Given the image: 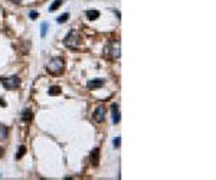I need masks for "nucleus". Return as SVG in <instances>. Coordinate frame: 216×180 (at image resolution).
<instances>
[{"mask_svg": "<svg viewBox=\"0 0 216 180\" xmlns=\"http://www.w3.org/2000/svg\"><path fill=\"white\" fill-rule=\"evenodd\" d=\"M63 66H65V63H63L62 58H54L50 59V62L48 63V71L52 75H59V74H62Z\"/></svg>", "mask_w": 216, "mask_h": 180, "instance_id": "f257e3e1", "label": "nucleus"}, {"mask_svg": "<svg viewBox=\"0 0 216 180\" xmlns=\"http://www.w3.org/2000/svg\"><path fill=\"white\" fill-rule=\"evenodd\" d=\"M2 84L6 89H17L20 87V79L17 76H7V78H2Z\"/></svg>", "mask_w": 216, "mask_h": 180, "instance_id": "f03ea898", "label": "nucleus"}, {"mask_svg": "<svg viewBox=\"0 0 216 180\" xmlns=\"http://www.w3.org/2000/svg\"><path fill=\"white\" fill-rule=\"evenodd\" d=\"M92 118H94V121L95 122H102L105 120V107L100 105V107H97L94 114H92Z\"/></svg>", "mask_w": 216, "mask_h": 180, "instance_id": "7ed1b4c3", "label": "nucleus"}, {"mask_svg": "<svg viewBox=\"0 0 216 180\" xmlns=\"http://www.w3.org/2000/svg\"><path fill=\"white\" fill-rule=\"evenodd\" d=\"M111 114H112V122H114V124H118L121 120V115H120V109H118V105L117 104L111 105Z\"/></svg>", "mask_w": 216, "mask_h": 180, "instance_id": "20e7f679", "label": "nucleus"}, {"mask_svg": "<svg viewBox=\"0 0 216 180\" xmlns=\"http://www.w3.org/2000/svg\"><path fill=\"white\" fill-rule=\"evenodd\" d=\"M102 85H104V79H92L87 84V87L88 89H97V88H101Z\"/></svg>", "mask_w": 216, "mask_h": 180, "instance_id": "39448f33", "label": "nucleus"}, {"mask_svg": "<svg viewBox=\"0 0 216 180\" xmlns=\"http://www.w3.org/2000/svg\"><path fill=\"white\" fill-rule=\"evenodd\" d=\"M91 163L94 166H98V163H100V148H95L91 153Z\"/></svg>", "mask_w": 216, "mask_h": 180, "instance_id": "423d86ee", "label": "nucleus"}, {"mask_svg": "<svg viewBox=\"0 0 216 180\" xmlns=\"http://www.w3.org/2000/svg\"><path fill=\"white\" fill-rule=\"evenodd\" d=\"M87 17L89 20H95L100 17V12L98 10H87Z\"/></svg>", "mask_w": 216, "mask_h": 180, "instance_id": "0eeeda50", "label": "nucleus"}, {"mask_svg": "<svg viewBox=\"0 0 216 180\" xmlns=\"http://www.w3.org/2000/svg\"><path fill=\"white\" fill-rule=\"evenodd\" d=\"M9 135V131L7 128L3 126V124H0V140H6Z\"/></svg>", "mask_w": 216, "mask_h": 180, "instance_id": "6e6552de", "label": "nucleus"}, {"mask_svg": "<svg viewBox=\"0 0 216 180\" xmlns=\"http://www.w3.org/2000/svg\"><path fill=\"white\" fill-rule=\"evenodd\" d=\"M32 117H33V114H32V111H30V109H26V111H23V114H22L23 121H30V120H32Z\"/></svg>", "mask_w": 216, "mask_h": 180, "instance_id": "1a4fd4ad", "label": "nucleus"}, {"mask_svg": "<svg viewBox=\"0 0 216 180\" xmlns=\"http://www.w3.org/2000/svg\"><path fill=\"white\" fill-rule=\"evenodd\" d=\"M26 154V146H20L19 147V150H17V154H16V159H22L23 156Z\"/></svg>", "mask_w": 216, "mask_h": 180, "instance_id": "9d476101", "label": "nucleus"}, {"mask_svg": "<svg viewBox=\"0 0 216 180\" xmlns=\"http://www.w3.org/2000/svg\"><path fill=\"white\" fill-rule=\"evenodd\" d=\"M61 4H62V0H55L54 4H50L49 12H55V10H56V9H58L59 6H61Z\"/></svg>", "mask_w": 216, "mask_h": 180, "instance_id": "9b49d317", "label": "nucleus"}, {"mask_svg": "<svg viewBox=\"0 0 216 180\" xmlns=\"http://www.w3.org/2000/svg\"><path fill=\"white\" fill-rule=\"evenodd\" d=\"M46 32H48V23L43 22V23L41 25V36L42 38H45L46 36Z\"/></svg>", "mask_w": 216, "mask_h": 180, "instance_id": "f8f14e48", "label": "nucleus"}, {"mask_svg": "<svg viewBox=\"0 0 216 180\" xmlns=\"http://www.w3.org/2000/svg\"><path fill=\"white\" fill-rule=\"evenodd\" d=\"M56 94H61V87H50L49 95H56Z\"/></svg>", "mask_w": 216, "mask_h": 180, "instance_id": "ddd939ff", "label": "nucleus"}, {"mask_svg": "<svg viewBox=\"0 0 216 180\" xmlns=\"http://www.w3.org/2000/svg\"><path fill=\"white\" fill-rule=\"evenodd\" d=\"M68 19H69V13H65V15H62V16H59L58 19H56V22H58V23H65Z\"/></svg>", "mask_w": 216, "mask_h": 180, "instance_id": "4468645a", "label": "nucleus"}, {"mask_svg": "<svg viewBox=\"0 0 216 180\" xmlns=\"http://www.w3.org/2000/svg\"><path fill=\"white\" fill-rule=\"evenodd\" d=\"M37 16H39V13H37V12H35V10H32V12L29 13V17H30V19H36Z\"/></svg>", "mask_w": 216, "mask_h": 180, "instance_id": "2eb2a0df", "label": "nucleus"}, {"mask_svg": "<svg viewBox=\"0 0 216 180\" xmlns=\"http://www.w3.org/2000/svg\"><path fill=\"white\" fill-rule=\"evenodd\" d=\"M120 141H121V138H120V137L114 138V147H118V146H120Z\"/></svg>", "mask_w": 216, "mask_h": 180, "instance_id": "dca6fc26", "label": "nucleus"}, {"mask_svg": "<svg viewBox=\"0 0 216 180\" xmlns=\"http://www.w3.org/2000/svg\"><path fill=\"white\" fill-rule=\"evenodd\" d=\"M10 2H13V3H20L22 0H10Z\"/></svg>", "mask_w": 216, "mask_h": 180, "instance_id": "f3484780", "label": "nucleus"}, {"mask_svg": "<svg viewBox=\"0 0 216 180\" xmlns=\"http://www.w3.org/2000/svg\"><path fill=\"white\" fill-rule=\"evenodd\" d=\"M2 156H3V148L0 147V157H2Z\"/></svg>", "mask_w": 216, "mask_h": 180, "instance_id": "a211bd4d", "label": "nucleus"}]
</instances>
